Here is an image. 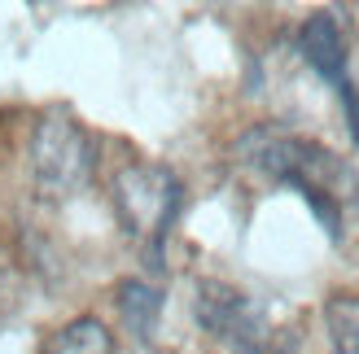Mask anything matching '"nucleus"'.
Masks as SVG:
<instances>
[{
	"label": "nucleus",
	"instance_id": "2",
	"mask_svg": "<svg viewBox=\"0 0 359 354\" xmlns=\"http://www.w3.org/2000/svg\"><path fill=\"white\" fill-rule=\"evenodd\" d=\"M110 201L118 227L136 241V250L149 258V267H163L167 236L184 210V184L180 175L163 162H132L114 175Z\"/></svg>",
	"mask_w": 359,
	"mask_h": 354
},
{
	"label": "nucleus",
	"instance_id": "8",
	"mask_svg": "<svg viewBox=\"0 0 359 354\" xmlns=\"http://www.w3.org/2000/svg\"><path fill=\"white\" fill-rule=\"evenodd\" d=\"M325 320H329L333 354H359V297H346V293L329 297Z\"/></svg>",
	"mask_w": 359,
	"mask_h": 354
},
{
	"label": "nucleus",
	"instance_id": "6",
	"mask_svg": "<svg viewBox=\"0 0 359 354\" xmlns=\"http://www.w3.org/2000/svg\"><path fill=\"white\" fill-rule=\"evenodd\" d=\"M118 315H123V324H128V332L136 341H154V332H158V320H163V289L149 285V280H123L118 285Z\"/></svg>",
	"mask_w": 359,
	"mask_h": 354
},
{
	"label": "nucleus",
	"instance_id": "1",
	"mask_svg": "<svg viewBox=\"0 0 359 354\" xmlns=\"http://www.w3.org/2000/svg\"><path fill=\"white\" fill-rule=\"evenodd\" d=\"M241 162L255 167L259 175H267L280 188H294L302 201L311 206V215L320 219V227L337 241L346 223V206L359 197V175L346 157H337L333 149H325L320 140L280 132V127H255L241 136Z\"/></svg>",
	"mask_w": 359,
	"mask_h": 354
},
{
	"label": "nucleus",
	"instance_id": "9",
	"mask_svg": "<svg viewBox=\"0 0 359 354\" xmlns=\"http://www.w3.org/2000/svg\"><path fill=\"white\" fill-rule=\"evenodd\" d=\"M5 280H9V258L0 254V289H5Z\"/></svg>",
	"mask_w": 359,
	"mask_h": 354
},
{
	"label": "nucleus",
	"instance_id": "5",
	"mask_svg": "<svg viewBox=\"0 0 359 354\" xmlns=\"http://www.w3.org/2000/svg\"><path fill=\"white\" fill-rule=\"evenodd\" d=\"M298 52H302V62H307L316 75L337 92V101H342V110H346L351 140L359 145V87H355V79H351L346 35H342V22H337V13H329V9L311 13L307 22L298 27Z\"/></svg>",
	"mask_w": 359,
	"mask_h": 354
},
{
	"label": "nucleus",
	"instance_id": "4",
	"mask_svg": "<svg viewBox=\"0 0 359 354\" xmlns=\"http://www.w3.org/2000/svg\"><path fill=\"white\" fill-rule=\"evenodd\" d=\"M31 175L40 197L48 201H70L93 184L97 175V140L70 110H48L40 114L31 132Z\"/></svg>",
	"mask_w": 359,
	"mask_h": 354
},
{
	"label": "nucleus",
	"instance_id": "7",
	"mask_svg": "<svg viewBox=\"0 0 359 354\" xmlns=\"http://www.w3.org/2000/svg\"><path fill=\"white\" fill-rule=\"evenodd\" d=\"M40 354H114V332L97 315H79L44 341Z\"/></svg>",
	"mask_w": 359,
	"mask_h": 354
},
{
	"label": "nucleus",
	"instance_id": "3",
	"mask_svg": "<svg viewBox=\"0 0 359 354\" xmlns=\"http://www.w3.org/2000/svg\"><path fill=\"white\" fill-rule=\"evenodd\" d=\"M193 320L228 354H294V332H285L259 297L224 280H197Z\"/></svg>",
	"mask_w": 359,
	"mask_h": 354
}]
</instances>
